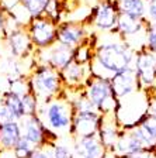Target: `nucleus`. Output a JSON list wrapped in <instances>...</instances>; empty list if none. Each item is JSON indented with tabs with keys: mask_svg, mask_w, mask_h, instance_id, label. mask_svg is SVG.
<instances>
[{
	"mask_svg": "<svg viewBox=\"0 0 156 158\" xmlns=\"http://www.w3.org/2000/svg\"><path fill=\"white\" fill-rule=\"evenodd\" d=\"M93 58L100 68L110 72L111 78L121 71L132 68L135 61V51L122 38L121 41H111L98 45Z\"/></svg>",
	"mask_w": 156,
	"mask_h": 158,
	"instance_id": "1",
	"label": "nucleus"
},
{
	"mask_svg": "<svg viewBox=\"0 0 156 158\" xmlns=\"http://www.w3.org/2000/svg\"><path fill=\"white\" fill-rule=\"evenodd\" d=\"M37 116L42 124L56 135V133H69L70 134L73 107L70 100H65L61 96L51 99L46 103H41Z\"/></svg>",
	"mask_w": 156,
	"mask_h": 158,
	"instance_id": "2",
	"label": "nucleus"
},
{
	"mask_svg": "<svg viewBox=\"0 0 156 158\" xmlns=\"http://www.w3.org/2000/svg\"><path fill=\"white\" fill-rule=\"evenodd\" d=\"M85 95L94 105V107L97 109L98 113H101V114L113 113V112L117 113L118 99L114 95L111 82L108 78H101V76L91 73L86 79Z\"/></svg>",
	"mask_w": 156,
	"mask_h": 158,
	"instance_id": "3",
	"label": "nucleus"
},
{
	"mask_svg": "<svg viewBox=\"0 0 156 158\" xmlns=\"http://www.w3.org/2000/svg\"><path fill=\"white\" fill-rule=\"evenodd\" d=\"M30 85L39 103H46L51 99L58 98L63 88L59 71L46 65H39L38 68H35L30 79Z\"/></svg>",
	"mask_w": 156,
	"mask_h": 158,
	"instance_id": "4",
	"label": "nucleus"
},
{
	"mask_svg": "<svg viewBox=\"0 0 156 158\" xmlns=\"http://www.w3.org/2000/svg\"><path fill=\"white\" fill-rule=\"evenodd\" d=\"M56 28L58 23L46 14L30 19L27 33L34 47L37 48H49L56 44Z\"/></svg>",
	"mask_w": 156,
	"mask_h": 158,
	"instance_id": "5",
	"label": "nucleus"
},
{
	"mask_svg": "<svg viewBox=\"0 0 156 158\" xmlns=\"http://www.w3.org/2000/svg\"><path fill=\"white\" fill-rule=\"evenodd\" d=\"M20 127H21V137L26 138L28 143L34 145L35 148H45L51 144L49 138H56L55 134L49 131L48 128L42 124L37 114L33 116H24L20 120Z\"/></svg>",
	"mask_w": 156,
	"mask_h": 158,
	"instance_id": "6",
	"label": "nucleus"
},
{
	"mask_svg": "<svg viewBox=\"0 0 156 158\" xmlns=\"http://www.w3.org/2000/svg\"><path fill=\"white\" fill-rule=\"evenodd\" d=\"M134 69L138 78L139 89H149L156 82V58L146 47L135 52Z\"/></svg>",
	"mask_w": 156,
	"mask_h": 158,
	"instance_id": "7",
	"label": "nucleus"
},
{
	"mask_svg": "<svg viewBox=\"0 0 156 158\" xmlns=\"http://www.w3.org/2000/svg\"><path fill=\"white\" fill-rule=\"evenodd\" d=\"M101 120V113L98 112H73L70 135L73 138L96 135Z\"/></svg>",
	"mask_w": 156,
	"mask_h": 158,
	"instance_id": "8",
	"label": "nucleus"
},
{
	"mask_svg": "<svg viewBox=\"0 0 156 158\" xmlns=\"http://www.w3.org/2000/svg\"><path fill=\"white\" fill-rule=\"evenodd\" d=\"M118 14L115 0H101L94 10V26L101 31H113L117 26Z\"/></svg>",
	"mask_w": 156,
	"mask_h": 158,
	"instance_id": "9",
	"label": "nucleus"
},
{
	"mask_svg": "<svg viewBox=\"0 0 156 158\" xmlns=\"http://www.w3.org/2000/svg\"><path fill=\"white\" fill-rule=\"evenodd\" d=\"M110 82H111L113 92L117 99L124 98V96H130L139 89L138 78H137V73H135L134 66L113 75L110 78Z\"/></svg>",
	"mask_w": 156,
	"mask_h": 158,
	"instance_id": "10",
	"label": "nucleus"
},
{
	"mask_svg": "<svg viewBox=\"0 0 156 158\" xmlns=\"http://www.w3.org/2000/svg\"><path fill=\"white\" fill-rule=\"evenodd\" d=\"M73 157L75 158H103L106 148L100 141L98 135L75 138L73 145Z\"/></svg>",
	"mask_w": 156,
	"mask_h": 158,
	"instance_id": "11",
	"label": "nucleus"
},
{
	"mask_svg": "<svg viewBox=\"0 0 156 158\" xmlns=\"http://www.w3.org/2000/svg\"><path fill=\"white\" fill-rule=\"evenodd\" d=\"M7 45L13 58H27L34 47L27 30L21 27H16L7 34Z\"/></svg>",
	"mask_w": 156,
	"mask_h": 158,
	"instance_id": "12",
	"label": "nucleus"
},
{
	"mask_svg": "<svg viewBox=\"0 0 156 158\" xmlns=\"http://www.w3.org/2000/svg\"><path fill=\"white\" fill-rule=\"evenodd\" d=\"M85 38V30L78 23H63L56 28V43L75 48Z\"/></svg>",
	"mask_w": 156,
	"mask_h": 158,
	"instance_id": "13",
	"label": "nucleus"
},
{
	"mask_svg": "<svg viewBox=\"0 0 156 158\" xmlns=\"http://www.w3.org/2000/svg\"><path fill=\"white\" fill-rule=\"evenodd\" d=\"M73 54H75V48L56 43V45L46 52V59L42 61V65H46L52 69H56V71H61L69 62L73 61Z\"/></svg>",
	"mask_w": 156,
	"mask_h": 158,
	"instance_id": "14",
	"label": "nucleus"
},
{
	"mask_svg": "<svg viewBox=\"0 0 156 158\" xmlns=\"http://www.w3.org/2000/svg\"><path fill=\"white\" fill-rule=\"evenodd\" d=\"M145 27H146V19H137L130 14L120 13L117 19V26L114 30L124 40H127V37H134L145 33Z\"/></svg>",
	"mask_w": 156,
	"mask_h": 158,
	"instance_id": "15",
	"label": "nucleus"
},
{
	"mask_svg": "<svg viewBox=\"0 0 156 158\" xmlns=\"http://www.w3.org/2000/svg\"><path fill=\"white\" fill-rule=\"evenodd\" d=\"M21 140V127L18 122H9L0 124V151L11 152Z\"/></svg>",
	"mask_w": 156,
	"mask_h": 158,
	"instance_id": "16",
	"label": "nucleus"
},
{
	"mask_svg": "<svg viewBox=\"0 0 156 158\" xmlns=\"http://www.w3.org/2000/svg\"><path fill=\"white\" fill-rule=\"evenodd\" d=\"M90 65V64H89ZM86 66L87 65H82L75 61L69 62L63 69L59 71L62 78V82L66 86H80V83L86 82L87 79V73H86Z\"/></svg>",
	"mask_w": 156,
	"mask_h": 158,
	"instance_id": "17",
	"label": "nucleus"
},
{
	"mask_svg": "<svg viewBox=\"0 0 156 158\" xmlns=\"http://www.w3.org/2000/svg\"><path fill=\"white\" fill-rule=\"evenodd\" d=\"M120 13L130 14L137 19L146 17V3L143 0H115Z\"/></svg>",
	"mask_w": 156,
	"mask_h": 158,
	"instance_id": "18",
	"label": "nucleus"
},
{
	"mask_svg": "<svg viewBox=\"0 0 156 158\" xmlns=\"http://www.w3.org/2000/svg\"><path fill=\"white\" fill-rule=\"evenodd\" d=\"M0 102L9 107V110L13 113L14 117L17 118V122H20V120L26 116L24 107H23V102H21V96H18L17 93L11 92V90H6V92L2 95Z\"/></svg>",
	"mask_w": 156,
	"mask_h": 158,
	"instance_id": "19",
	"label": "nucleus"
},
{
	"mask_svg": "<svg viewBox=\"0 0 156 158\" xmlns=\"http://www.w3.org/2000/svg\"><path fill=\"white\" fill-rule=\"evenodd\" d=\"M49 2L51 0H18V3L23 6V9H26V11L30 14V19L45 14Z\"/></svg>",
	"mask_w": 156,
	"mask_h": 158,
	"instance_id": "20",
	"label": "nucleus"
},
{
	"mask_svg": "<svg viewBox=\"0 0 156 158\" xmlns=\"http://www.w3.org/2000/svg\"><path fill=\"white\" fill-rule=\"evenodd\" d=\"M21 102H23V107H24L26 116L37 114L38 107H39V102H38V99H37V96L34 95L33 90H28L27 93H24V95L21 96Z\"/></svg>",
	"mask_w": 156,
	"mask_h": 158,
	"instance_id": "21",
	"label": "nucleus"
},
{
	"mask_svg": "<svg viewBox=\"0 0 156 158\" xmlns=\"http://www.w3.org/2000/svg\"><path fill=\"white\" fill-rule=\"evenodd\" d=\"M135 123H138V124H139L141 127H142L143 130L156 141V118L153 117L149 112L143 113Z\"/></svg>",
	"mask_w": 156,
	"mask_h": 158,
	"instance_id": "22",
	"label": "nucleus"
},
{
	"mask_svg": "<svg viewBox=\"0 0 156 158\" xmlns=\"http://www.w3.org/2000/svg\"><path fill=\"white\" fill-rule=\"evenodd\" d=\"M35 150L37 148L31 143H28L26 138L21 137V140L17 143V145L14 147V150L11 152H13L14 158H30Z\"/></svg>",
	"mask_w": 156,
	"mask_h": 158,
	"instance_id": "23",
	"label": "nucleus"
},
{
	"mask_svg": "<svg viewBox=\"0 0 156 158\" xmlns=\"http://www.w3.org/2000/svg\"><path fill=\"white\" fill-rule=\"evenodd\" d=\"M145 47L150 52H156V23L148 21L145 27Z\"/></svg>",
	"mask_w": 156,
	"mask_h": 158,
	"instance_id": "24",
	"label": "nucleus"
},
{
	"mask_svg": "<svg viewBox=\"0 0 156 158\" xmlns=\"http://www.w3.org/2000/svg\"><path fill=\"white\" fill-rule=\"evenodd\" d=\"M51 158H75V157H73V151L68 145L54 144L51 150Z\"/></svg>",
	"mask_w": 156,
	"mask_h": 158,
	"instance_id": "25",
	"label": "nucleus"
},
{
	"mask_svg": "<svg viewBox=\"0 0 156 158\" xmlns=\"http://www.w3.org/2000/svg\"><path fill=\"white\" fill-rule=\"evenodd\" d=\"M9 122H17V118L14 117V114L10 112L6 105H3L0 102V124L9 123Z\"/></svg>",
	"mask_w": 156,
	"mask_h": 158,
	"instance_id": "26",
	"label": "nucleus"
},
{
	"mask_svg": "<svg viewBox=\"0 0 156 158\" xmlns=\"http://www.w3.org/2000/svg\"><path fill=\"white\" fill-rule=\"evenodd\" d=\"M148 21L156 23V0H149L146 3V17Z\"/></svg>",
	"mask_w": 156,
	"mask_h": 158,
	"instance_id": "27",
	"label": "nucleus"
},
{
	"mask_svg": "<svg viewBox=\"0 0 156 158\" xmlns=\"http://www.w3.org/2000/svg\"><path fill=\"white\" fill-rule=\"evenodd\" d=\"M118 158H156V150H142V151L135 152V154L118 157Z\"/></svg>",
	"mask_w": 156,
	"mask_h": 158,
	"instance_id": "28",
	"label": "nucleus"
},
{
	"mask_svg": "<svg viewBox=\"0 0 156 158\" xmlns=\"http://www.w3.org/2000/svg\"><path fill=\"white\" fill-rule=\"evenodd\" d=\"M30 158H51V151H48L46 147L45 148H37Z\"/></svg>",
	"mask_w": 156,
	"mask_h": 158,
	"instance_id": "29",
	"label": "nucleus"
},
{
	"mask_svg": "<svg viewBox=\"0 0 156 158\" xmlns=\"http://www.w3.org/2000/svg\"><path fill=\"white\" fill-rule=\"evenodd\" d=\"M148 112L156 118V93L149 98V103H148Z\"/></svg>",
	"mask_w": 156,
	"mask_h": 158,
	"instance_id": "30",
	"label": "nucleus"
},
{
	"mask_svg": "<svg viewBox=\"0 0 156 158\" xmlns=\"http://www.w3.org/2000/svg\"><path fill=\"white\" fill-rule=\"evenodd\" d=\"M7 26V17H6V11L0 7V31L4 30Z\"/></svg>",
	"mask_w": 156,
	"mask_h": 158,
	"instance_id": "31",
	"label": "nucleus"
},
{
	"mask_svg": "<svg viewBox=\"0 0 156 158\" xmlns=\"http://www.w3.org/2000/svg\"><path fill=\"white\" fill-rule=\"evenodd\" d=\"M143 2H145V3H148V2H149V0H143Z\"/></svg>",
	"mask_w": 156,
	"mask_h": 158,
	"instance_id": "32",
	"label": "nucleus"
}]
</instances>
